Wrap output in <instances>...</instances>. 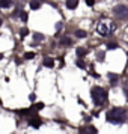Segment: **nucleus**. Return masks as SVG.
Masks as SVG:
<instances>
[{"mask_svg":"<svg viewBox=\"0 0 128 134\" xmlns=\"http://www.w3.org/2000/svg\"><path fill=\"white\" fill-rule=\"evenodd\" d=\"M116 30V24L110 20H101L97 26V33L101 36H109Z\"/></svg>","mask_w":128,"mask_h":134,"instance_id":"f257e3e1","label":"nucleus"},{"mask_svg":"<svg viewBox=\"0 0 128 134\" xmlns=\"http://www.w3.org/2000/svg\"><path fill=\"white\" fill-rule=\"evenodd\" d=\"M125 118H127L125 110H122V109H112L107 113V121L112 122V124H122L125 121Z\"/></svg>","mask_w":128,"mask_h":134,"instance_id":"f03ea898","label":"nucleus"},{"mask_svg":"<svg viewBox=\"0 0 128 134\" xmlns=\"http://www.w3.org/2000/svg\"><path fill=\"white\" fill-rule=\"evenodd\" d=\"M92 99H93V103L97 104V105H101V104L105 103L107 93H105V91H104L103 87H93L92 89Z\"/></svg>","mask_w":128,"mask_h":134,"instance_id":"7ed1b4c3","label":"nucleus"},{"mask_svg":"<svg viewBox=\"0 0 128 134\" xmlns=\"http://www.w3.org/2000/svg\"><path fill=\"white\" fill-rule=\"evenodd\" d=\"M115 14H116L118 18L127 20L128 18V6H125V5H118L115 8Z\"/></svg>","mask_w":128,"mask_h":134,"instance_id":"20e7f679","label":"nucleus"},{"mask_svg":"<svg viewBox=\"0 0 128 134\" xmlns=\"http://www.w3.org/2000/svg\"><path fill=\"white\" fill-rule=\"evenodd\" d=\"M80 134H97V128H93V127H86V128H83V130L80 131Z\"/></svg>","mask_w":128,"mask_h":134,"instance_id":"39448f33","label":"nucleus"},{"mask_svg":"<svg viewBox=\"0 0 128 134\" xmlns=\"http://www.w3.org/2000/svg\"><path fill=\"white\" fill-rule=\"evenodd\" d=\"M79 5V0H66V8L68 9H75Z\"/></svg>","mask_w":128,"mask_h":134,"instance_id":"423d86ee","label":"nucleus"},{"mask_svg":"<svg viewBox=\"0 0 128 134\" xmlns=\"http://www.w3.org/2000/svg\"><path fill=\"white\" fill-rule=\"evenodd\" d=\"M12 6V2L11 0H0V8H11Z\"/></svg>","mask_w":128,"mask_h":134,"instance_id":"0eeeda50","label":"nucleus"},{"mask_svg":"<svg viewBox=\"0 0 128 134\" xmlns=\"http://www.w3.org/2000/svg\"><path fill=\"white\" fill-rule=\"evenodd\" d=\"M39 6H41V2H39V0H33V2H30V8L32 9H38Z\"/></svg>","mask_w":128,"mask_h":134,"instance_id":"6e6552de","label":"nucleus"},{"mask_svg":"<svg viewBox=\"0 0 128 134\" xmlns=\"http://www.w3.org/2000/svg\"><path fill=\"white\" fill-rule=\"evenodd\" d=\"M30 125H33V127H39V125H41V121H39V119H32Z\"/></svg>","mask_w":128,"mask_h":134,"instance_id":"1a4fd4ad","label":"nucleus"},{"mask_svg":"<svg viewBox=\"0 0 128 134\" xmlns=\"http://www.w3.org/2000/svg\"><path fill=\"white\" fill-rule=\"evenodd\" d=\"M75 36H77V38H85V36H86V32L77 30V32H75Z\"/></svg>","mask_w":128,"mask_h":134,"instance_id":"9d476101","label":"nucleus"},{"mask_svg":"<svg viewBox=\"0 0 128 134\" xmlns=\"http://www.w3.org/2000/svg\"><path fill=\"white\" fill-rule=\"evenodd\" d=\"M53 63H54L53 59H45V60H44V65H45V66H53Z\"/></svg>","mask_w":128,"mask_h":134,"instance_id":"9b49d317","label":"nucleus"},{"mask_svg":"<svg viewBox=\"0 0 128 134\" xmlns=\"http://www.w3.org/2000/svg\"><path fill=\"white\" fill-rule=\"evenodd\" d=\"M33 57H35V53H32V51L24 53V59H33Z\"/></svg>","mask_w":128,"mask_h":134,"instance_id":"f8f14e48","label":"nucleus"},{"mask_svg":"<svg viewBox=\"0 0 128 134\" xmlns=\"http://www.w3.org/2000/svg\"><path fill=\"white\" fill-rule=\"evenodd\" d=\"M124 92H125V95H127V98H128V80L124 81Z\"/></svg>","mask_w":128,"mask_h":134,"instance_id":"ddd939ff","label":"nucleus"},{"mask_svg":"<svg viewBox=\"0 0 128 134\" xmlns=\"http://www.w3.org/2000/svg\"><path fill=\"white\" fill-rule=\"evenodd\" d=\"M83 54H85V50H83V48L77 50V56H83Z\"/></svg>","mask_w":128,"mask_h":134,"instance_id":"4468645a","label":"nucleus"},{"mask_svg":"<svg viewBox=\"0 0 128 134\" xmlns=\"http://www.w3.org/2000/svg\"><path fill=\"white\" fill-rule=\"evenodd\" d=\"M60 42H62V44H71V41H69L68 38H63V39H62Z\"/></svg>","mask_w":128,"mask_h":134,"instance_id":"2eb2a0df","label":"nucleus"},{"mask_svg":"<svg viewBox=\"0 0 128 134\" xmlns=\"http://www.w3.org/2000/svg\"><path fill=\"white\" fill-rule=\"evenodd\" d=\"M77 65H79L80 68H85V63H83L81 60H79V62H77Z\"/></svg>","mask_w":128,"mask_h":134,"instance_id":"dca6fc26","label":"nucleus"},{"mask_svg":"<svg viewBox=\"0 0 128 134\" xmlns=\"http://www.w3.org/2000/svg\"><path fill=\"white\" fill-rule=\"evenodd\" d=\"M21 18H23V20L26 21V20H27V14H24V12H23V14H21Z\"/></svg>","mask_w":128,"mask_h":134,"instance_id":"f3484780","label":"nucleus"},{"mask_svg":"<svg viewBox=\"0 0 128 134\" xmlns=\"http://www.w3.org/2000/svg\"><path fill=\"white\" fill-rule=\"evenodd\" d=\"M21 35H23V36H26V35H27V29H23V30H21Z\"/></svg>","mask_w":128,"mask_h":134,"instance_id":"a211bd4d","label":"nucleus"},{"mask_svg":"<svg viewBox=\"0 0 128 134\" xmlns=\"http://www.w3.org/2000/svg\"><path fill=\"white\" fill-rule=\"evenodd\" d=\"M86 3H87L89 6H92V5H93V0H86Z\"/></svg>","mask_w":128,"mask_h":134,"instance_id":"6ab92c4d","label":"nucleus"},{"mask_svg":"<svg viewBox=\"0 0 128 134\" xmlns=\"http://www.w3.org/2000/svg\"><path fill=\"white\" fill-rule=\"evenodd\" d=\"M2 23H3V21H2V18H0V26H2Z\"/></svg>","mask_w":128,"mask_h":134,"instance_id":"aec40b11","label":"nucleus"},{"mask_svg":"<svg viewBox=\"0 0 128 134\" xmlns=\"http://www.w3.org/2000/svg\"><path fill=\"white\" fill-rule=\"evenodd\" d=\"M2 57H3V56H2V54H0V59H2Z\"/></svg>","mask_w":128,"mask_h":134,"instance_id":"412c9836","label":"nucleus"},{"mask_svg":"<svg viewBox=\"0 0 128 134\" xmlns=\"http://www.w3.org/2000/svg\"><path fill=\"white\" fill-rule=\"evenodd\" d=\"M0 103H2V101H0Z\"/></svg>","mask_w":128,"mask_h":134,"instance_id":"4be33fe9","label":"nucleus"},{"mask_svg":"<svg viewBox=\"0 0 128 134\" xmlns=\"http://www.w3.org/2000/svg\"><path fill=\"white\" fill-rule=\"evenodd\" d=\"M39 2H41V0H39Z\"/></svg>","mask_w":128,"mask_h":134,"instance_id":"5701e85b","label":"nucleus"}]
</instances>
